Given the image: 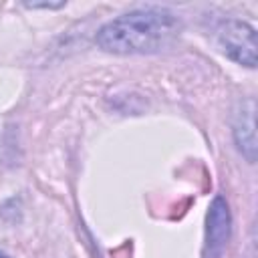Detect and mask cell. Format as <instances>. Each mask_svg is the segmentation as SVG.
<instances>
[{"label":"cell","mask_w":258,"mask_h":258,"mask_svg":"<svg viewBox=\"0 0 258 258\" xmlns=\"http://www.w3.org/2000/svg\"><path fill=\"white\" fill-rule=\"evenodd\" d=\"M181 32V20L165 8H143L121 14L99 28L95 42L113 54H149L171 46Z\"/></svg>","instance_id":"cell-1"},{"label":"cell","mask_w":258,"mask_h":258,"mask_svg":"<svg viewBox=\"0 0 258 258\" xmlns=\"http://www.w3.org/2000/svg\"><path fill=\"white\" fill-rule=\"evenodd\" d=\"M218 42L224 54L248 69L256 67V30L242 20H226L218 28Z\"/></svg>","instance_id":"cell-2"},{"label":"cell","mask_w":258,"mask_h":258,"mask_svg":"<svg viewBox=\"0 0 258 258\" xmlns=\"http://www.w3.org/2000/svg\"><path fill=\"white\" fill-rule=\"evenodd\" d=\"M232 236V216L228 202L222 196H216L208 208L206 216V238L202 258H222Z\"/></svg>","instance_id":"cell-3"},{"label":"cell","mask_w":258,"mask_h":258,"mask_svg":"<svg viewBox=\"0 0 258 258\" xmlns=\"http://www.w3.org/2000/svg\"><path fill=\"white\" fill-rule=\"evenodd\" d=\"M254 113H256L254 99L248 97L246 101H242V107L236 113V121H234L236 145H238L240 153L248 161L256 159V123H254Z\"/></svg>","instance_id":"cell-4"},{"label":"cell","mask_w":258,"mask_h":258,"mask_svg":"<svg viewBox=\"0 0 258 258\" xmlns=\"http://www.w3.org/2000/svg\"><path fill=\"white\" fill-rule=\"evenodd\" d=\"M67 2H24L26 8H62Z\"/></svg>","instance_id":"cell-5"},{"label":"cell","mask_w":258,"mask_h":258,"mask_svg":"<svg viewBox=\"0 0 258 258\" xmlns=\"http://www.w3.org/2000/svg\"><path fill=\"white\" fill-rule=\"evenodd\" d=\"M0 258H10L8 254H4V252H0Z\"/></svg>","instance_id":"cell-6"}]
</instances>
